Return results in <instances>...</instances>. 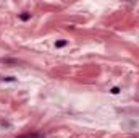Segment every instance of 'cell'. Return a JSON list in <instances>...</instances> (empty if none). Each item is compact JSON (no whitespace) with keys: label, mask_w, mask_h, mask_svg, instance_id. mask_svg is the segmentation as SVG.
Masks as SVG:
<instances>
[{"label":"cell","mask_w":139,"mask_h":138,"mask_svg":"<svg viewBox=\"0 0 139 138\" xmlns=\"http://www.w3.org/2000/svg\"><path fill=\"white\" fill-rule=\"evenodd\" d=\"M18 18H20L21 21H29V20H31V13H27V12L20 13V15H18Z\"/></svg>","instance_id":"6da1fadb"},{"label":"cell","mask_w":139,"mask_h":138,"mask_svg":"<svg viewBox=\"0 0 139 138\" xmlns=\"http://www.w3.org/2000/svg\"><path fill=\"white\" fill-rule=\"evenodd\" d=\"M0 62H3V63H13V65H18V60H15V59H0Z\"/></svg>","instance_id":"277c9868"},{"label":"cell","mask_w":139,"mask_h":138,"mask_svg":"<svg viewBox=\"0 0 139 138\" xmlns=\"http://www.w3.org/2000/svg\"><path fill=\"white\" fill-rule=\"evenodd\" d=\"M66 44H68V41L62 39V41H57V42H55V47H57V49H62V47H65Z\"/></svg>","instance_id":"3957f363"},{"label":"cell","mask_w":139,"mask_h":138,"mask_svg":"<svg viewBox=\"0 0 139 138\" xmlns=\"http://www.w3.org/2000/svg\"><path fill=\"white\" fill-rule=\"evenodd\" d=\"M18 138H45V136L41 135V133H29V135H21V136H18Z\"/></svg>","instance_id":"7a4b0ae2"},{"label":"cell","mask_w":139,"mask_h":138,"mask_svg":"<svg viewBox=\"0 0 139 138\" xmlns=\"http://www.w3.org/2000/svg\"><path fill=\"white\" fill-rule=\"evenodd\" d=\"M110 93H112V94H118V93H120V88H118V86H113L112 89H110Z\"/></svg>","instance_id":"5b68a950"}]
</instances>
